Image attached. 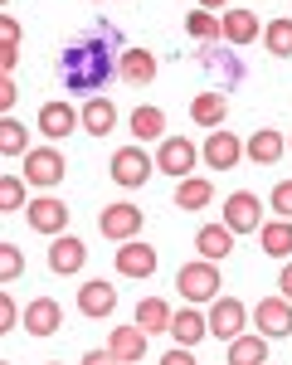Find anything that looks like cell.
<instances>
[{
	"label": "cell",
	"mask_w": 292,
	"mask_h": 365,
	"mask_svg": "<svg viewBox=\"0 0 292 365\" xmlns=\"http://www.w3.org/2000/svg\"><path fill=\"white\" fill-rule=\"evenodd\" d=\"M58 68H63V83L73 88V93H98V88L117 73V58L108 54L98 39H78V44L63 49Z\"/></svg>",
	"instance_id": "obj_1"
},
{
	"label": "cell",
	"mask_w": 292,
	"mask_h": 365,
	"mask_svg": "<svg viewBox=\"0 0 292 365\" xmlns=\"http://www.w3.org/2000/svg\"><path fill=\"white\" fill-rule=\"evenodd\" d=\"M63 175H68V161H63L58 146H29L25 156H20V180H25L29 190H39V195H49Z\"/></svg>",
	"instance_id": "obj_2"
},
{
	"label": "cell",
	"mask_w": 292,
	"mask_h": 365,
	"mask_svg": "<svg viewBox=\"0 0 292 365\" xmlns=\"http://www.w3.org/2000/svg\"><path fill=\"white\" fill-rule=\"evenodd\" d=\"M219 287H224V278H219V263H204V258L185 263V268L175 273V292L185 297V307H209V302L219 297Z\"/></svg>",
	"instance_id": "obj_3"
},
{
	"label": "cell",
	"mask_w": 292,
	"mask_h": 365,
	"mask_svg": "<svg viewBox=\"0 0 292 365\" xmlns=\"http://www.w3.org/2000/svg\"><path fill=\"white\" fill-rule=\"evenodd\" d=\"M142 205H132V200H117V205H108L103 215H98V229H103V239L108 244H132V239H142Z\"/></svg>",
	"instance_id": "obj_4"
},
{
	"label": "cell",
	"mask_w": 292,
	"mask_h": 365,
	"mask_svg": "<svg viewBox=\"0 0 292 365\" xmlns=\"http://www.w3.org/2000/svg\"><path fill=\"white\" fill-rule=\"evenodd\" d=\"M249 327H254L263 341L292 336V302H283L278 292H273V297H263V302H254V307H249Z\"/></svg>",
	"instance_id": "obj_5"
},
{
	"label": "cell",
	"mask_w": 292,
	"mask_h": 365,
	"mask_svg": "<svg viewBox=\"0 0 292 365\" xmlns=\"http://www.w3.org/2000/svg\"><path fill=\"white\" fill-rule=\"evenodd\" d=\"M204 327H209V336H219V341H234V336H244L249 331V307L239 302V297H214L209 307H204Z\"/></svg>",
	"instance_id": "obj_6"
},
{
	"label": "cell",
	"mask_w": 292,
	"mask_h": 365,
	"mask_svg": "<svg viewBox=\"0 0 292 365\" xmlns=\"http://www.w3.org/2000/svg\"><path fill=\"white\" fill-rule=\"evenodd\" d=\"M108 170H113V180L122 185V190H142L156 166H151V151H146V146H117Z\"/></svg>",
	"instance_id": "obj_7"
},
{
	"label": "cell",
	"mask_w": 292,
	"mask_h": 365,
	"mask_svg": "<svg viewBox=\"0 0 292 365\" xmlns=\"http://www.w3.org/2000/svg\"><path fill=\"white\" fill-rule=\"evenodd\" d=\"M151 166L161 170V175H175V180L195 175V141L166 132V137L156 141V161H151Z\"/></svg>",
	"instance_id": "obj_8"
},
{
	"label": "cell",
	"mask_w": 292,
	"mask_h": 365,
	"mask_svg": "<svg viewBox=\"0 0 292 365\" xmlns=\"http://www.w3.org/2000/svg\"><path fill=\"white\" fill-rule=\"evenodd\" d=\"M219 225L229 229L234 239L259 234V225H263V200L254 195V190H234V195L224 200V220H219Z\"/></svg>",
	"instance_id": "obj_9"
},
{
	"label": "cell",
	"mask_w": 292,
	"mask_h": 365,
	"mask_svg": "<svg viewBox=\"0 0 292 365\" xmlns=\"http://www.w3.org/2000/svg\"><path fill=\"white\" fill-rule=\"evenodd\" d=\"M25 220L34 234H44V239H58V234H68V205L58 195H34L25 205Z\"/></svg>",
	"instance_id": "obj_10"
},
{
	"label": "cell",
	"mask_w": 292,
	"mask_h": 365,
	"mask_svg": "<svg viewBox=\"0 0 292 365\" xmlns=\"http://www.w3.org/2000/svg\"><path fill=\"white\" fill-rule=\"evenodd\" d=\"M113 263L122 278H151L156 273V263H161V253H156V244H146V239H132V244H117L113 249Z\"/></svg>",
	"instance_id": "obj_11"
},
{
	"label": "cell",
	"mask_w": 292,
	"mask_h": 365,
	"mask_svg": "<svg viewBox=\"0 0 292 365\" xmlns=\"http://www.w3.org/2000/svg\"><path fill=\"white\" fill-rule=\"evenodd\" d=\"M83 268H88V244L78 239V234H58V239H49V273L73 278V273H83Z\"/></svg>",
	"instance_id": "obj_12"
},
{
	"label": "cell",
	"mask_w": 292,
	"mask_h": 365,
	"mask_svg": "<svg viewBox=\"0 0 292 365\" xmlns=\"http://www.w3.org/2000/svg\"><path fill=\"white\" fill-rule=\"evenodd\" d=\"M20 327H25L34 341H44V336H54L58 327H63V307H58L54 297H34L29 307H20Z\"/></svg>",
	"instance_id": "obj_13"
},
{
	"label": "cell",
	"mask_w": 292,
	"mask_h": 365,
	"mask_svg": "<svg viewBox=\"0 0 292 365\" xmlns=\"http://www.w3.org/2000/svg\"><path fill=\"white\" fill-rule=\"evenodd\" d=\"M259 34H263V20L254 10H244V5H234V10L219 15V39H229L234 49H249Z\"/></svg>",
	"instance_id": "obj_14"
},
{
	"label": "cell",
	"mask_w": 292,
	"mask_h": 365,
	"mask_svg": "<svg viewBox=\"0 0 292 365\" xmlns=\"http://www.w3.org/2000/svg\"><path fill=\"white\" fill-rule=\"evenodd\" d=\"M200 161L209 170H234L239 161H244V141L234 137V132H209L200 146Z\"/></svg>",
	"instance_id": "obj_15"
},
{
	"label": "cell",
	"mask_w": 292,
	"mask_h": 365,
	"mask_svg": "<svg viewBox=\"0 0 292 365\" xmlns=\"http://www.w3.org/2000/svg\"><path fill=\"white\" fill-rule=\"evenodd\" d=\"M78 312H83V317H93V322L113 317V312H117V287L108 278H88L83 287H78Z\"/></svg>",
	"instance_id": "obj_16"
},
{
	"label": "cell",
	"mask_w": 292,
	"mask_h": 365,
	"mask_svg": "<svg viewBox=\"0 0 292 365\" xmlns=\"http://www.w3.org/2000/svg\"><path fill=\"white\" fill-rule=\"evenodd\" d=\"M39 132H44L49 141L73 137V132H78V108H73V103H63V98L44 103V108H39Z\"/></svg>",
	"instance_id": "obj_17"
},
{
	"label": "cell",
	"mask_w": 292,
	"mask_h": 365,
	"mask_svg": "<svg viewBox=\"0 0 292 365\" xmlns=\"http://www.w3.org/2000/svg\"><path fill=\"white\" fill-rule=\"evenodd\" d=\"M78 127H83L88 137H108V132L117 127V103L103 98V93H93L83 108H78Z\"/></svg>",
	"instance_id": "obj_18"
},
{
	"label": "cell",
	"mask_w": 292,
	"mask_h": 365,
	"mask_svg": "<svg viewBox=\"0 0 292 365\" xmlns=\"http://www.w3.org/2000/svg\"><path fill=\"white\" fill-rule=\"evenodd\" d=\"M108 351H113L117 365H142L146 331H142V327H113V331H108Z\"/></svg>",
	"instance_id": "obj_19"
},
{
	"label": "cell",
	"mask_w": 292,
	"mask_h": 365,
	"mask_svg": "<svg viewBox=\"0 0 292 365\" xmlns=\"http://www.w3.org/2000/svg\"><path fill=\"white\" fill-rule=\"evenodd\" d=\"M117 78L132 83V88L156 83V54H151V49H127V54H117Z\"/></svg>",
	"instance_id": "obj_20"
},
{
	"label": "cell",
	"mask_w": 292,
	"mask_h": 365,
	"mask_svg": "<svg viewBox=\"0 0 292 365\" xmlns=\"http://www.w3.org/2000/svg\"><path fill=\"white\" fill-rule=\"evenodd\" d=\"M224 117H229V98H224V93H195V98H190V122H195V127L219 132Z\"/></svg>",
	"instance_id": "obj_21"
},
{
	"label": "cell",
	"mask_w": 292,
	"mask_h": 365,
	"mask_svg": "<svg viewBox=\"0 0 292 365\" xmlns=\"http://www.w3.org/2000/svg\"><path fill=\"white\" fill-rule=\"evenodd\" d=\"M283 151H288V141L278 137L273 127H259V132L249 137V146H244V156H249L254 166H263V170L278 166V161H283Z\"/></svg>",
	"instance_id": "obj_22"
},
{
	"label": "cell",
	"mask_w": 292,
	"mask_h": 365,
	"mask_svg": "<svg viewBox=\"0 0 292 365\" xmlns=\"http://www.w3.org/2000/svg\"><path fill=\"white\" fill-rule=\"evenodd\" d=\"M171 336H175V346L195 351V346L209 336V327H204V312H200V307H180V312H171Z\"/></svg>",
	"instance_id": "obj_23"
},
{
	"label": "cell",
	"mask_w": 292,
	"mask_h": 365,
	"mask_svg": "<svg viewBox=\"0 0 292 365\" xmlns=\"http://www.w3.org/2000/svg\"><path fill=\"white\" fill-rule=\"evenodd\" d=\"M127 132L137 137V146L161 141V137H166V113H161V108H151V103H142V108H132V117H127Z\"/></svg>",
	"instance_id": "obj_24"
},
{
	"label": "cell",
	"mask_w": 292,
	"mask_h": 365,
	"mask_svg": "<svg viewBox=\"0 0 292 365\" xmlns=\"http://www.w3.org/2000/svg\"><path fill=\"white\" fill-rule=\"evenodd\" d=\"M195 253H200L204 263H224L234 253V234L224 225H204L200 234H195Z\"/></svg>",
	"instance_id": "obj_25"
},
{
	"label": "cell",
	"mask_w": 292,
	"mask_h": 365,
	"mask_svg": "<svg viewBox=\"0 0 292 365\" xmlns=\"http://www.w3.org/2000/svg\"><path fill=\"white\" fill-rule=\"evenodd\" d=\"M171 302H161V297H142L137 302V317H132V327H142L146 336H156V331H171Z\"/></svg>",
	"instance_id": "obj_26"
},
{
	"label": "cell",
	"mask_w": 292,
	"mask_h": 365,
	"mask_svg": "<svg viewBox=\"0 0 292 365\" xmlns=\"http://www.w3.org/2000/svg\"><path fill=\"white\" fill-rule=\"evenodd\" d=\"M259 249L268 258H288L292 253V220H263L259 225Z\"/></svg>",
	"instance_id": "obj_27"
},
{
	"label": "cell",
	"mask_w": 292,
	"mask_h": 365,
	"mask_svg": "<svg viewBox=\"0 0 292 365\" xmlns=\"http://www.w3.org/2000/svg\"><path fill=\"white\" fill-rule=\"evenodd\" d=\"M224 346H229V361L224 365H268V341L259 331H244V336L224 341Z\"/></svg>",
	"instance_id": "obj_28"
},
{
	"label": "cell",
	"mask_w": 292,
	"mask_h": 365,
	"mask_svg": "<svg viewBox=\"0 0 292 365\" xmlns=\"http://www.w3.org/2000/svg\"><path fill=\"white\" fill-rule=\"evenodd\" d=\"M214 200V185L204 180V175H185V180H175V210H204Z\"/></svg>",
	"instance_id": "obj_29"
},
{
	"label": "cell",
	"mask_w": 292,
	"mask_h": 365,
	"mask_svg": "<svg viewBox=\"0 0 292 365\" xmlns=\"http://www.w3.org/2000/svg\"><path fill=\"white\" fill-rule=\"evenodd\" d=\"M263 49L273 58H292V15H278V20H268L263 25Z\"/></svg>",
	"instance_id": "obj_30"
},
{
	"label": "cell",
	"mask_w": 292,
	"mask_h": 365,
	"mask_svg": "<svg viewBox=\"0 0 292 365\" xmlns=\"http://www.w3.org/2000/svg\"><path fill=\"white\" fill-rule=\"evenodd\" d=\"M34 132H29L20 117H0V156H25L29 146H34Z\"/></svg>",
	"instance_id": "obj_31"
},
{
	"label": "cell",
	"mask_w": 292,
	"mask_h": 365,
	"mask_svg": "<svg viewBox=\"0 0 292 365\" xmlns=\"http://www.w3.org/2000/svg\"><path fill=\"white\" fill-rule=\"evenodd\" d=\"M29 205V185L20 175H0V215H15Z\"/></svg>",
	"instance_id": "obj_32"
},
{
	"label": "cell",
	"mask_w": 292,
	"mask_h": 365,
	"mask_svg": "<svg viewBox=\"0 0 292 365\" xmlns=\"http://www.w3.org/2000/svg\"><path fill=\"white\" fill-rule=\"evenodd\" d=\"M185 34L200 39V44H214V39H219V15H209V10H190V15H185Z\"/></svg>",
	"instance_id": "obj_33"
},
{
	"label": "cell",
	"mask_w": 292,
	"mask_h": 365,
	"mask_svg": "<svg viewBox=\"0 0 292 365\" xmlns=\"http://www.w3.org/2000/svg\"><path fill=\"white\" fill-rule=\"evenodd\" d=\"M15 278H25V253H20V244L0 239V287H10Z\"/></svg>",
	"instance_id": "obj_34"
},
{
	"label": "cell",
	"mask_w": 292,
	"mask_h": 365,
	"mask_svg": "<svg viewBox=\"0 0 292 365\" xmlns=\"http://www.w3.org/2000/svg\"><path fill=\"white\" fill-rule=\"evenodd\" d=\"M268 205H273V220H292V180H278Z\"/></svg>",
	"instance_id": "obj_35"
},
{
	"label": "cell",
	"mask_w": 292,
	"mask_h": 365,
	"mask_svg": "<svg viewBox=\"0 0 292 365\" xmlns=\"http://www.w3.org/2000/svg\"><path fill=\"white\" fill-rule=\"evenodd\" d=\"M15 327H20V302L0 287V336H5V331H15Z\"/></svg>",
	"instance_id": "obj_36"
},
{
	"label": "cell",
	"mask_w": 292,
	"mask_h": 365,
	"mask_svg": "<svg viewBox=\"0 0 292 365\" xmlns=\"http://www.w3.org/2000/svg\"><path fill=\"white\" fill-rule=\"evenodd\" d=\"M0 44H15V49H20V20L5 15V10H0Z\"/></svg>",
	"instance_id": "obj_37"
},
{
	"label": "cell",
	"mask_w": 292,
	"mask_h": 365,
	"mask_svg": "<svg viewBox=\"0 0 292 365\" xmlns=\"http://www.w3.org/2000/svg\"><path fill=\"white\" fill-rule=\"evenodd\" d=\"M20 103V88H15V78H0V117H10V108Z\"/></svg>",
	"instance_id": "obj_38"
},
{
	"label": "cell",
	"mask_w": 292,
	"mask_h": 365,
	"mask_svg": "<svg viewBox=\"0 0 292 365\" xmlns=\"http://www.w3.org/2000/svg\"><path fill=\"white\" fill-rule=\"evenodd\" d=\"M15 63H20V49L15 44H0V78H15Z\"/></svg>",
	"instance_id": "obj_39"
},
{
	"label": "cell",
	"mask_w": 292,
	"mask_h": 365,
	"mask_svg": "<svg viewBox=\"0 0 292 365\" xmlns=\"http://www.w3.org/2000/svg\"><path fill=\"white\" fill-rule=\"evenodd\" d=\"M156 365H195V351H185V346H175V351H166Z\"/></svg>",
	"instance_id": "obj_40"
},
{
	"label": "cell",
	"mask_w": 292,
	"mask_h": 365,
	"mask_svg": "<svg viewBox=\"0 0 292 365\" xmlns=\"http://www.w3.org/2000/svg\"><path fill=\"white\" fill-rule=\"evenodd\" d=\"M78 365H117V361H113V351L103 346V351H83V356H78Z\"/></svg>",
	"instance_id": "obj_41"
},
{
	"label": "cell",
	"mask_w": 292,
	"mask_h": 365,
	"mask_svg": "<svg viewBox=\"0 0 292 365\" xmlns=\"http://www.w3.org/2000/svg\"><path fill=\"white\" fill-rule=\"evenodd\" d=\"M278 297L292 302V263H283V273H278Z\"/></svg>",
	"instance_id": "obj_42"
},
{
	"label": "cell",
	"mask_w": 292,
	"mask_h": 365,
	"mask_svg": "<svg viewBox=\"0 0 292 365\" xmlns=\"http://www.w3.org/2000/svg\"><path fill=\"white\" fill-rule=\"evenodd\" d=\"M224 5H229V0H195V10H209V15H214V10H224Z\"/></svg>",
	"instance_id": "obj_43"
},
{
	"label": "cell",
	"mask_w": 292,
	"mask_h": 365,
	"mask_svg": "<svg viewBox=\"0 0 292 365\" xmlns=\"http://www.w3.org/2000/svg\"><path fill=\"white\" fill-rule=\"evenodd\" d=\"M88 5H103V0H88Z\"/></svg>",
	"instance_id": "obj_44"
},
{
	"label": "cell",
	"mask_w": 292,
	"mask_h": 365,
	"mask_svg": "<svg viewBox=\"0 0 292 365\" xmlns=\"http://www.w3.org/2000/svg\"><path fill=\"white\" fill-rule=\"evenodd\" d=\"M5 5H10V0H0V10H5Z\"/></svg>",
	"instance_id": "obj_45"
},
{
	"label": "cell",
	"mask_w": 292,
	"mask_h": 365,
	"mask_svg": "<svg viewBox=\"0 0 292 365\" xmlns=\"http://www.w3.org/2000/svg\"><path fill=\"white\" fill-rule=\"evenodd\" d=\"M288 151H292V137H288Z\"/></svg>",
	"instance_id": "obj_46"
},
{
	"label": "cell",
	"mask_w": 292,
	"mask_h": 365,
	"mask_svg": "<svg viewBox=\"0 0 292 365\" xmlns=\"http://www.w3.org/2000/svg\"><path fill=\"white\" fill-rule=\"evenodd\" d=\"M49 365H63V361H49Z\"/></svg>",
	"instance_id": "obj_47"
},
{
	"label": "cell",
	"mask_w": 292,
	"mask_h": 365,
	"mask_svg": "<svg viewBox=\"0 0 292 365\" xmlns=\"http://www.w3.org/2000/svg\"><path fill=\"white\" fill-rule=\"evenodd\" d=\"M0 365H10V361H0Z\"/></svg>",
	"instance_id": "obj_48"
}]
</instances>
